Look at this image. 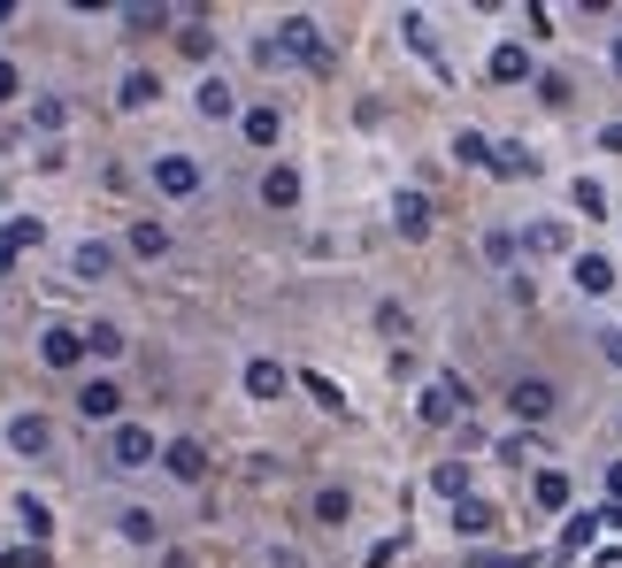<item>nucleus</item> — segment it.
Masks as SVG:
<instances>
[{
	"instance_id": "obj_1",
	"label": "nucleus",
	"mask_w": 622,
	"mask_h": 568,
	"mask_svg": "<svg viewBox=\"0 0 622 568\" xmlns=\"http://www.w3.org/2000/svg\"><path fill=\"white\" fill-rule=\"evenodd\" d=\"M108 469H155V430L116 423V438H108Z\"/></svg>"
},
{
	"instance_id": "obj_2",
	"label": "nucleus",
	"mask_w": 622,
	"mask_h": 568,
	"mask_svg": "<svg viewBox=\"0 0 622 568\" xmlns=\"http://www.w3.org/2000/svg\"><path fill=\"white\" fill-rule=\"evenodd\" d=\"M554 400H561V392H554L546 377H515V385H507V408H515L523 423H546V416H554Z\"/></svg>"
},
{
	"instance_id": "obj_3",
	"label": "nucleus",
	"mask_w": 622,
	"mask_h": 568,
	"mask_svg": "<svg viewBox=\"0 0 622 568\" xmlns=\"http://www.w3.org/2000/svg\"><path fill=\"white\" fill-rule=\"evenodd\" d=\"M85 354H93V346H85V330H70V323H54V330L39 338V361H46V369H77Z\"/></svg>"
},
{
	"instance_id": "obj_4",
	"label": "nucleus",
	"mask_w": 622,
	"mask_h": 568,
	"mask_svg": "<svg viewBox=\"0 0 622 568\" xmlns=\"http://www.w3.org/2000/svg\"><path fill=\"white\" fill-rule=\"evenodd\" d=\"M77 416H85V423H116V416H124V385H108V377L77 385Z\"/></svg>"
},
{
	"instance_id": "obj_5",
	"label": "nucleus",
	"mask_w": 622,
	"mask_h": 568,
	"mask_svg": "<svg viewBox=\"0 0 622 568\" xmlns=\"http://www.w3.org/2000/svg\"><path fill=\"white\" fill-rule=\"evenodd\" d=\"M468 408V385L462 377H431V392H423V423H454Z\"/></svg>"
},
{
	"instance_id": "obj_6",
	"label": "nucleus",
	"mask_w": 622,
	"mask_h": 568,
	"mask_svg": "<svg viewBox=\"0 0 622 568\" xmlns=\"http://www.w3.org/2000/svg\"><path fill=\"white\" fill-rule=\"evenodd\" d=\"M155 185L169 200H192L200 192V161H185V154H155Z\"/></svg>"
},
{
	"instance_id": "obj_7",
	"label": "nucleus",
	"mask_w": 622,
	"mask_h": 568,
	"mask_svg": "<svg viewBox=\"0 0 622 568\" xmlns=\"http://www.w3.org/2000/svg\"><path fill=\"white\" fill-rule=\"evenodd\" d=\"M161 469L185 476V484H200V476H208V445H200V438H169V445H161Z\"/></svg>"
},
{
	"instance_id": "obj_8",
	"label": "nucleus",
	"mask_w": 622,
	"mask_h": 568,
	"mask_svg": "<svg viewBox=\"0 0 622 568\" xmlns=\"http://www.w3.org/2000/svg\"><path fill=\"white\" fill-rule=\"evenodd\" d=\"M454 530H462V538H492V530H499V507H492V499H476V492H468L462 507H454Z\"/></svg>"
},
{
	"instance_id": "obj_9",
	"label": "nucleus",
	"mask_w": 622,
	"mask_h": 568,
	"mask_svg": "<svg viewBox=\"0 0 622 568\" xmlns=\"http://www.w3.org/2000/svg\"><path fill=\"white\" fill-rule=\"evenodd\" d=\"M8 445H15V453H54V423H46V416H15V423H8Z\"/></svg>"
},
{
	"instance_id": "obj_10",
	"label": "nucleus",
	"mask_w": 622,
	"mask_h": 568,
	"mask_svg": "<svg viewBox=\"0 0 622 568\" xmlns=\"http://www.w3.org/2000/svg\"><path fill=\"white\" fill-rule=\"evenodd\" d=\"M262 208H301V169H262Z\"/></svg>"
},
{
	"instance_id": "obj_11",
	"label": "nucleus",
	"mask_w": 622,
	"mask_h": 568,
	"mask_svg": "<svg viewBox=\"0 0 622 568\" xmlns=\"http://www.w3.org/2000/svg\"><path fill=\"white\" fill-rule=\"evenodd\" d=\"M392 223H400V239H423V231H431V200H423V192H400V200H392Z\"/></svg>"
},
{
	"instance_id": "obj_12",
	"label": "nucleus",
	"mask_w": 622,
	"mask_h": 568,
	"mask_svg": "<svg viewBox=\"0 0 622 568\" xmlns=\"http://www.w3.org/2000/svg\"><path fill=\"white\" fill-rule=\"evenodd\" d=\"M200 116H208V124H223V116H239V93H231L223 77H200Z\"/></svg>"
},
{
	"instance_id": "obj_13",
	"label": "nucleus",
	"mask_w": 622,
	"mask_h": 568,
	"mask_svg": "<svg viewBox=\"0 0 622 568\" xmlns=\"http://www.w3.org/2000/svg\"><path fill=\"white\" fill-rule=\"evenodd\" d=\"M285 385H293V377H285L277 361H246V392H254V400H285Z\"/></svg>"
},
{
	"instance_id": "obj_14",
	"label": "nucleus",
	"mask_w": 622,
	"mask_h": 568,
	"mask_svg": "<svg viewBox=\"0 0 622 568\" xmlns=\"http://www.w3.org/2000/svg\"><path fill=\"white\" fill-rule=\"evenodd\" d=\"M277 132H285L277 101H254V108H246V139H254V146H277Z\"/></svg>"
},
{
	"instance_id": "obj_15",
	"label": "nucleus",
	"mask_w": 622,
	"mask_h": 568,
	"mask_svg": "<svg viewBox=\"0 0 622 568\" xmlns=\"http://www.w3.org/2000/svg\"><path fill=\"white\" fill-rule=\"evenodd\" d=\"M15 523H23V530H31V546H46V530H54V507H46V499H31V492H23V499H15Z\"/></svg>"
},
{
	"instance_id": "obj_16",
	"label": "nucleus",
	"mask_w": 622,
	"mask_h": 568,
	"mask_svg": "<svg viewBox=\"0 0 622 568\" xmlns=\"http://www.w3.org/2000/svg\"><path fill=\"white\" fill-rule=\"evenodd\" d=\"M592 538H600V507H584V515H569V530H561V561H569V554H584Z\"/></svg>"
},
{
	"instance_id": "obj_17",
	"label": "nucleus",
	"mask_w": 622,
	"mask_h": 568,
	"mask_svg": "<svg viewBox=\"0 0 622 568\" xmlns=\"http://www.w3.org/2000/svg\"><path fill=\"white\" fill-rule=\"evenodd\" d=\"M615 284V262L608 254H577V292H608Z\"/></svg>"
},
{
	"instance_id": "obj_18",
	"label": "nucleus",
	"mask_w": 622,
	"mask_h": 568,
	"mask_svg": "<svg viewBox=\"0 0 622 568\" xmlns=\"http://www.w3.org/2000/svg\"><path fill=\"white\" fill-rule=\"evenodd\" d=\"M492 77H499V85H515V77H530V54H523L515 39H507V46H492Z\"/></svg>"
},
{
	"instance_id": "obj_19",
	"label": "nucleus",
	"mask_w": 622,
	"mask_h": 568,
	"mask_svg": "<svg viewBox=\"0 0 622 568\" xmlns=\"http://www.w3.org/2000/svg\"><path fill=\"white\" fill-rule=\"evenodd\" d=\"M530 499H538V507H569V476H561V469H538V476H530Z\"/></svg>"
},
{
	"instance_id": "obj_20",
	"label": "nucleus",
	"mask_w": 622,
	"mask_h": 568,
	"mask_svg": "<svg viewBox=\"0 0 622 568\" xmlns=\"http://www.w3.org/2000/svg\"><path fill=\"white\" fill-rule=\"evenodd\" d=\"M492 169H499V177H530V169H538V154H530V146H492Z\"/></svg>"
},
{
	"instance_id": "obj_21",
	"label": "nucleus",
	"mask_w": 622,
	"mask_h": 568,
	"mask_svg": "<svg viewBox=\"0 0 622 568\" xmlns=\"http://www.w3.org/2000/svg\"><path fill=\"white\" fill-rule=\"evenodd\" d=\"M108 270H116V246H101V239H85V246H77V277L93 284V277H108Z\"/></svg>"
},
{
	"instance_id": "obj_22",
	"label": "nucleus",
	"mask_w": 622,
	"mask_h": 568,
	"mask_svg": "<svg viewBox=\"0 0 622 568\" xmlns=\"http://www.w3.org/2000/svg\"><path fill=\"white\" fill-rule=\"evenodd\" d=\"M346 515H354V499H346L338 484H323V492H315V523H330V530H338Z\"/></svg>"
},
{
	"instance_id": "obj_23",
	"label": "nucleus",
	"mask_w": 622,
	"mask_h": 568,
	"mask_svg": "<svg viewBox=\"0 0 622 568\" xmlns=\"http://www.w3.org/2000/svg\"><path fill=\"white\" fill-rule=\"evenodd\" d=\"M431 484H439V492H446L454 507L468 499V469H462V461H439V476H431Z\"/></svg>"
},
{
	"instance_id": "obj_24",
	"label": "nucleus",
	"mask_w": 622,
	"mask_h": 568,
	"mask_svg": "<svg viewBox=\"0 0 622 568\" xmlns=\"http://www.w3.org/2000/svg\"><path fill=\"white\" fill-rule=\"evenodd\" d=\"M523 246H530V254H561V246H569V231H561V223H530V239H523Z\"/></svg>"
},
{
	"instance_id": "obj_25",
	"label": "nucleus",
	"mask_w": 622,
	"mask_h": 568,
	"mask_svg": "<svg viewBox=\"0 0 622 568\" xmlns=\"http://www.w3.org/2000/svg\"><path fill=\"white\" fill-rule=\"evenodd\" d=\"M161 85L155 77H147V70H131V77H124V93H116V101H124V108H147V101H155Z\"/></svg>"
},
{
	"instance_id": "obj_26",
	"label": "nucleus",
	"mask_w": 622,
	"mask_h": 568,
	"mask_svg": "<svg viewBox=\"0 0 622 568\" xmlns=\"http://www.w3.org/2000/svg\"><path fill=\"white\" fill-rule=\"evenodd\" d=\"M454 154H462L468 169H492V139H484V132H462V139H454Z\"/></svg>"
},
{
	"instance_id": "obj_27",
	"label": "nucleus",
	"mask_w": 622,
	"mask_h": 568,
	"mask_svg": "<svg viewBox=\"0 0 622 568\" xmlns=\"http://www.w3.org/2000/svg\"><path fill=\"white\" fill-rule=\"evenodd\" d=\"M161 246H169V231H161V223H131V254H147V262H155Z\"/></svg>"
},
{
	"instance_id": "obj_28",
	"label": "nucleus",
	"mask_w": 622,
	"mask_h": 568,
	"mask_svg": "<svg viewBox=\"0 0 622 568\" xmlns=\"http://www.w3.org/2000/svg\"><path fill=\"white\" fill-rule=\"evenodd\" d=\"M85 346H93V354H124V346H131V338H124V330H116V323H93V330H85Z\"/></svg>"
},
{
	"instance_id": "obj_29",
	"label": "nucleus",
	"mask_w": 622,
	"mask_h": 568,
	"mask_svg": "<svg viewBox=\"0 0 622 568\" xmlns=\"http://www.w3.org/2000/svg\"><path fill=\"white\" fill-rule=\"evenodd\" d=\"M0 246H8V254H23V246H39V223H31V215H15V223H8V239H0Z\"/></svg>"
},
{
	"instance_id": "obj_30",
	"label": "nucleus",
	"mask_w": 622,
	"mask_h": 568,
	"mask_svg": "<svg viewBox=\"0 0 622 568\" xmlns=\"http://www.w3.org/2000/svg\"><path fill=\"white\" fill-rule=\"evenodd\" d=\"M161 523H155V507H124V538H155Z\"/></svg>"
},
{
	"instance_id": "obj_31",
	"label": "nucleus",
	"mask_w": 622,
	"mask_h": 568,
	"mask_svg": "<svg viewBox=\"0 0 622 568\" xmlns=\"http://www.w3.org/2000/svg\"><path fill=\"white\" fill-rule=\"evenodd\" d=\"M577 208H584V215H608V192H600L592 177H577Z\"/></svg>"
},
{
	"instance_id": "obj_32",
	"label": "nucleus",
	"mask_w": 622,
	"mask_h": 568,
	"mask_svg": "<svg viewBox=\"0 0 622 568\" xmlns=\"http://www.w3.org/2000/svg\"><path fill=\"white\" fill-rule=\"evenodd\" d=\"M124 23H131V31H161V23H169V8H124Z\"/></svg>"
},
{
	"instance_id": "obj_33",
	"label": "nucleus",
	"mask_w": 622,
	"mask_h": 568,
	"mask_svg": "<svg viewBox=\"0 0 622 568\" xmlns=\"http://www.w3.org/2000/svg\"><path fill=\"white\" fill-rule=\"evenodd\" d=\"M301 385H308V392H315V400H323V408H346V392H338V385H330V377H315V369H308V377H301Z\"/></svg>"
},
{
	"instance_id": "obj_34",
	"label": "nucleus",
	"mask_w": 622,
	"mask_h": 568,
	"mask_svg": "<svg viewBox=\"0 0 622 568\" xmlns=\"http://www.w3.org/2000/svg\"><path fill=\"white\" fill-rule=\"evenodd\" d=\"M468 568H530V554H476Z\"/></svg>"
},
{
	"instance_id": "obj_35",
	"label": "nucleus",
	"mask_w": 622,
	"mask_h": 568,
	"mask_svg": "<svg viewBox=\"0 0 622 568\" xmlns=\"http://www.w3.org/2000/svg\"><path fill=\"white\" fill-rule=\"evenodd\" d=\"M600 146H608V154H622V124H608V132H600Z\"/></svg>"
},
{
	"instance_id": "obj_36",
	"label": "nucleus",
	"mask_w": 622,
	"mask_h": 568,
	"mask_svg": "<svg viewBox=\"0 0 622 568\" xmlns=\"http://www.w3.org/2000/svg\"><path fill=\"white\" fill-rule=\"evenodd\" d=\"M0 101H15V70L8 62H0Z\"/></svg>"
},
{
	"instance_id": "obj_37",
	"label": "nucleus",
	"mask_w": 622,
	"mask_h": 568,
	"mask_svg": "<svg viewBox=\"0 0 622 568\" xmlns=\"http://www.w3.org/2000/svg\"><path fill=\"white\" fill-rule=\"evenodd\" d=\"M600 530H622V507H600Z\"/></svg>"
},
{
	"instance_id": "obj_38",
	"label": "nucleus",
	"mask_w": 622,
	"mask_h": 568,
	"mask_svg": "<svg viewBox=\"0 0 622 568\" xmlns=\"http://www.w3.org/2000/svg\"><path fill=\"white\" fill-rule=\"evenodd\" d=\"M608 361H615V369H622V330H608Z\"/></svg>"
},
{
	"instance_id": "obj_39",
	"label": "nucleus",
	"mask_w": 622,
	"mask_h": 568,
	"mask_svg": "<svg viewBox=\"0 0 622 568\" xmlns=\"http://www.w3.org/2000/svg\"><path fill=\"white\" fill-rule=\"evenodd\" d=\"M608 492H615V507H622V461H615V469H608Z\"/></svg>"
},
{
	"instance_id": "obj_40",
	"label": "nucleus",
	"mask_w": 622,
	"mask_h": 568,
	"mask_svg": "<svg viewBox=\"0 0 622 568\" xmlns=\"http://www.w3.org/2000/svg\"><path fill=\"white\" fill-rule=\"evenodd\" d=\"M615 70H622V39H615Z\"/></svg>"
}]
</instances>
